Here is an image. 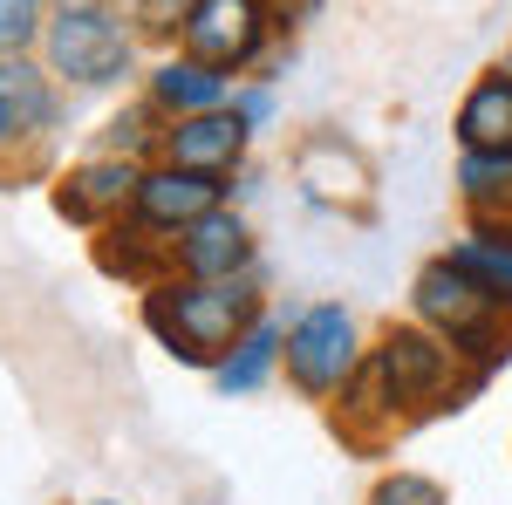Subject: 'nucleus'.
<instances>
[{
  "mask_svg": "<svg viewBox=\"0 0 512 505\" xmlns=\"http://www.w3.org/2000/svg\"><path fill=\"white\" fill-rule=\"evenodd\" d=\"M35 35H48V0H0V62L21 55Z\"/></svg>",
  "mask_w": 512,
  "mask_h": 505,
  "instance_id": "obj_17",
  "label": "nucleus"
},
{
  "mask_svg": "<svg viewBox=\"0 0 512 505\" xmlns=\"http://www.w3.org/2000/svg\"><path fill=\"white\" fill-rule=\"evenodd\" d=\"M369 376L383 383V403H431L451 389V349L424 328H390Z\"/></svg>",
  "mask_w": 512,
  "mask_h": 505,
  "instance_id": "obj_6",
  "label": "nucleus"
},
{
  "mask_svg": "<svg viewBox=\"0 0 512 505\" xmlns=\"http://www.w3.org/2000/svg\"><path fill=\"white\" fill-rule=\"evenodd\" d=\"M260 41H267V7L260 0H192L185 7V55L219 69V76L246 69L260 55Z\"/></svg>",
  "mask_w": 512,
  "mask_h": 505,
  "instance_id": "obj_4",
  "label": "nucleus"
},
{
  "mask_svg": "<svg viewBox=\"0 0 512 505\" xmlns=\"http://www.w3.org/2000/svg\"><path fill=\"white\" fill-rule=\"evenodd\" d=\"M137 185H144V171H137L130 157H96V164H82V171H69V178H62L55 205H62L76 226H96L103 212L137 205Z\"/></svg>",
  "mask_w": 512,
  "mask_h": 505,
  "instance_id": "obj_10",
  "label": "nucleus"
},
{
  "mask_svg": "<svg viewBox=\"0 0 512 505\" xmlns=\"http://www.w3.org/2000/svg\"><path fill=\"white\" fill-rule=\"evenodd\" d=\"M458 185L472 212H512V151H465Z\"/></svg>",
  "mask_w": 512,
  "mask_h": 505,
  "instance_id": "obj_14",
  "label": "nucleus"
},
{
  "mask_svg": "<svg viewBox=\"0 0 512 505\" xmlns=\"http://www.w3.org/2000/svg\"><path fill=\"white\" fill-rule=\"evenodd\" d=\"M451 267L472 273L478 287H492V294H512V239L478 233V239H465V246L451 253Z\"/></svg>",
  "mask_w": 512,
  "mask_h": 505,
  "instance_id": "obj_16",
  "label": "nucleus"
},
{
  "mask_svg": "<svg viewBox=\"0 0 512 505\" xmlns=\"http://www.w3.org/2000/svg\"><path fill=\"white\" fill-rule=\"evenodd\" d=\"M41 130H55V82L41 76L35 62L7 55L0 62V151L35 144Z\"/></svg>",
  "mask_w": 512,
  "mask_h": 505,
  "instance_id": "obj_8",
  "label": "nucleus"
},
{
  "mask_svg": "<svg viewBox=\"0 0 512 505\" xmlns=\"http://www.w3.org/2000/svg\"><path fill=\"white\" fill-rule=\"evenodd\" d=\"M226 96H233V76L205 69V62H192V55L164 62L158 76H151V103H158V110H178V123H185V117H212V110H226Z\"/></svg>",
  "mask_w": 512,
  "mask_h": 505,
  "instance_id": "obj_13",
  "label": "nucleus"
},
{
  "mask_svg": "<svg viewBox=\"0 0 512 505\" xmlns=\"http://www.w3.org/2000/svg\"><path fill=\"white\" fill-rule=\"evenodd\" d=\"M164 130H158V103H137V110H123L117 123H110V130H103V144H110V151H144V144H158Z\"/></svg>",
  "mask_w": 512,
  "mask_h": 505,
  "instance_id": "obj_18",
  "label": "nucleus"
},
{
  "mask_svg": "<svg viewBox=\"0 0 512 505\" xmlns=\"http://www.w3.org/2000/svg\"><path fill=\"white\" fill-rule=\"evenodd\" d=\"M48 76L76 82V89H103V82L130 76V35L123 21L96 0V7H62L48 14Z\"/></svg>",
  "mask_w": 512,
  "mask_h": 505,
  "instance_id": "obj_2",
  "label": "nucleus"
},
{
  "mask_svg": "<svg viewBox=\"0 0 512 505\" xmlns=\"http://www.w3.org/2000/svg\"><path fill=\"white\" fill-rule=\"evenodd\" d=\"M499 308H506V294L478 287L472 273H458L451 260H437V267L417 273V314H424V321H437L451 342H465V349L485 355V362L512 355V342L492 328V321H499Z\"/></svg>",
  "mask_w": 512,
  "mask_h": 505,
  "instance_id": "obj_3",
  "label": "nucleus"
},
{
  "mask_svg": "<svg viewBox=\"0 0 512 505\" xmlns=\"http://www.w3.org/2000/svg\"><path fill=\"white\" fill-rule=\"evenodd\" d=\"M164 151L171 164H185V171H212V178H226L246 151V123L233 110H212V117H185L164 130Z\"/></svg>",
  "mask_w": 512,
  "mask_h": 505,
  "instance_id": "obj_11",
  "label": "nucleus"
},
{
  "mask_svg": "<svg viewBox=\"0 0 512 505\" xmlns=\"http://www.w3.org/2000/svg\"><path fill=\"white\" fill-rule=\"evenodd\" d=\"M287 376L308 389V396H328L355 376V321L342 308H308L294 328H287Z\"/></svg>",
  "mask_w": 512,
  "mask_h": 505,
  "instance_id": "obj_5",
  "label": "nucleus"
},
{
  "mask_svg": "<svg viewBox=\"0 0 512 505\" xmlns=\"http://www.w3.org/2000/svg\"><path fill=\"white\" fill-rule=\"evenodd\" d=\"M274 355H280V328L274 321H253V328L239 335V349L219 362V389H260L267 369H274Z\"/></svg>",
  "mask_w": 512,
  "mask_h": 505,
  "instance_id": "obj_15",
  "label": "nucleus"
},
{
  "mask_svg": "<svg viewBox=\"0 0 512 505\" xmlns=\"http://www.w3.org/2000/svg\"><path fill=\"white\" fill-rule=\"evenodd\" d=\"M219 192H226V185H219L212 171L164 164V171H144V185H137V219H144L151 233H185L205 212H219Z\"/></svg>",
  "mask_w": 512,
  "mask_h": 505,
  "instance_id": "obj_7",
  "label": "nucleus"
},
{
  "mask_svg": "<svg viewBox=\"0 0 512 505\" xmlns=\"http://www.w3.org/2000/svg\"><path fill=\"white\" fill-rule=\"evenodd\" d=\"M458 144L465 151H512V69H485L458 110Z\"/></svg>",
  "mask_w": 512,
  "mask_h": 505,
  "instance_id": "obj_12",
  "label": "nucleus"
},
{
  "mask_svg": "<svg viewBox=\"0 0 512 505\" xmlns=\"http://www.w3.org/2000/svg\"><path fill=\"white\" fill-rule=\"evenodd\" d=\"M144 321L158 328V342L185 362H212L219 349H239V335L253 328V294L246 287H205V280H185V287H151L144 301Z\"/></svg>",
  "mask_w": 512,
  "mask_h": 505,
  "instance_id": "obj_1",
  "label": "nucleus"
},
{
  "mask_svg": "<svg viewBox=\"0 0 512 505\" xmlns=\"http://www.w3.org/2000/svg\"><path fill=\"white\" fill-rule=\"evenodd\" d=\"M369 505H444V492H437L431 478H417V471H396V478H383L369 492Z\"/></svg>",
  "mask_w": 512,
  "mask_h": 505,
  "instance_id": "obj_19",
  "label": "nucleus"
},
{
  "mask_svg": "<svg viewBox=\"0 0 512 505\" xmlns=\"http://www.w3.org/2000/svg\"><path fill=\"white\" fill-rule=\"evenodd\" d=\"M246 226H239L233 212H205L198 226H185L178 233V246H171V260L185 267V280H205V287H226L239 267H246Z\"/></svg>",
  "mask_w": 512,
  "mask_h": 505,
  "instance_id": "obj_9",
  "label": "nucleus"
}]
</instances>
